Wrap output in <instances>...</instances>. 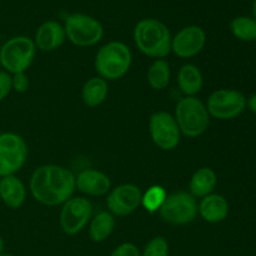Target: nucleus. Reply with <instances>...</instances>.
<instances>
[{
  "label": "nucleus",
  "instance_id": "1",
  "mask_svg": "<svg viewBox=\"0 0 256 256\" xmlns=\"http://www.w3.org/2000/svg\"><path fill=\"white\" fill-rule=\"evenodd\" d=\"M30 192L40 204L58 206L66 202L76 190L75 175L60 165H42L30 176Z\"/></svg>",
  "mask_w": 256,
  "mask_h": 256
},
{
  "label": "nucleus",
  "instance_id": "2",
  "mask_svg": "<svg viewBox=\"0 0 256 256\" xmlns=\"http://www.w3.org/2000/svg\"><path fill=\"white\" fill-rule=\"evenodd\" d=\"M132 36L139 52L152 59H164L172 52V32L160 20L146 18L138 22Z\"/></svg>",
  "mask_w": 256,
  "mask_h": 256
},
{
  "label": "nucleus",
  "instance_id": "3",
  "mask_svg": "<svg viewBox=\"0 0 256 256\" xmlns=\"http://www.w3.org/2000/svg\"><path fill=\"white\" fill-rule=\"evenodd\" d=\"M132 62V50L126 44L122 42H109L98 50L94 66L98 75L109 82L124 76L129 72Z\"/></svg>",
  "mask_w": 256,
  "mask_h": 256
},
{
  "label": "nucleus",
  "instance_id": "4",
  "mask_svg": "<svg viewBox=\"0 0 256 256\" xmlns=\"http://www.w3.org/2000/svg\"><path fill=\"white\" fill-rule=\"evenodd\" d=\"M174 118L182 134L188 138H198L206 132L212 116L202 100L196 96H184L175 106Z\"/></svg>",
  "mask_w": 256,
  "mask_h": 256
},
{
  "label": "nucleus",
  "instance_id": "5",
  "mask_svg": "<svg viewBox=\"0 0 256 256\" xmlns=\"http://www.w3.org/2000/svg\"><path fill=\"white\" fill-rule=\"evenodd\" d=\"M35 54L34 40L25 35H18L6 40L0 48V66L10 75L25 72L34 62Z\"/></svg>",
  "mask_w": 256,
  "mask_h": 256
},
{
  "label": "nucleus",
  "instance_id": "6",
  "mask_svg": "<svg viewBox=\"0 0 256 256\" xmlns=\"http://www.w3.org/2000/svg\"><path fill=\"white\" fill-rule=\"evenodd\" d=\"M64 29L66 38L76 46H92L104 36L102 22L92 15L74 12L65 18Z\"/></svg>",
  "mask_w": 256,
  "mask_h": 256
},
{
  "label": "nucleus",
  "instance_id": "7",
  "mask_svg": "<svg viewBox=\"0 0 256 256\" xmlns=\"http://www.w3.org/2000/svg\"><path fill=\"white\" fill-rule=\"evenodd\" d=\"M198 200L188 192L168 194L159 215L165 222L172 225H186L198 216Z\"/></svg>",
  "mask_w": 256,
  "mask_h": 256
},
{
  "label": "nucleus",
  "instance_id": "8",
  "mask_svg": "<svg viewBox=\"0 0 256 256\" xmlns=\"http://www.w3.org/2000/svg\"><path fill=\"white\" fill-rule=\"evenodd\" d=\"M28 159V145L15 132H0V176L15 175Z\"/></svg>",
  "mask_w": 256,
  "mask_h": 256
},
{
  "label": "nucleus",
  "instance_id": "9",
  "mask_svg": "<svg viewBox=\"0 0 256 256\" xmlns=\"http://www.w3.org/2000/svg\"><path fill=\"white\" fill-rule=\"evenodd\" d=\"M206 109L210 116L219 120H232L246 109V98L235 89H218L208 99Z\"/></svg>",
  "mask_w": 256,
  "mask_h": 256
},
{
  "label": "nucleus",
  "instance_id": "10",
  "mask_svg": "<svg viewBox=\"0 0 256 256\" xmlns=\"http://www.w3.org/2000/svg\"><path fill=\"white\" fill-rule=\"evenodd\" d=\"M149 132L152 142L159 149L174 150L180 142V132L174 115L168 112H156L150 116Z\"/></svg>",
  "mask_w": 256,
  "mask_h": 256
},
{
  "label": "nucleus",
  "instance_id": "11",
  "mask_svg": "<svg viewBox=\"0 0 256 256\" xmlns=\"http://www.w3.org/2000/svg\"><path fill=\"white\" fill-rule=\"evenodd\" d=\"M92 216V204L82 196H72L62 204L60 226L66 235H76L84 229Z\"/></svg>",
  "mask_w": 256,
  "mask_h": 256
},
{
  "label": "nucleus",
  "instance_id": "12",
  "mask_svg": "<svg viewBox=\"0 0 256 256\" xmlns=\"http://www.w3.org/2000/svg\"><path fill=\"white\" fill-rule=\"evenodd\" d=\"M142 190L134 184H122L110 190L106 206L114 216H126L142 205Z\"/></svg>",
  "mask_w": 256,
  "mask_h": 256
},
{
  "label": "nucleus",
  "instance_id": "13",
  "mask_svg": "<svg viewBox=\"0 0 256 256\" xmlns=\"http://www.w3.org/2000/svg\"><path fill=\"white\" fill-rule=\"evenodd\" d=\"M206 44V32L198 25H188L180 29L172 39V52L182 59L195 56Z\"/></svg>",
  "mask_w": 256,
  "mask_h": 256
},
{
  "label": "nucleus",
  "instance_id": "14",
  "mask_svg": "<svg viewBox=\"0 0 256 256\" xmlns=\"http://www.w3.org/2000/svg\"><path fill=\"white\" fill-rule=\"evenodd\" d=\"M76 189L89 196H102L108 194L112 188L110 178L105 172L95 169L82 170L75 175Z\"/></svg>",
  "mask_w": 256,
  "mask_h": 256
},
{
  "label": "nucleus",
  "instance_id": "15",
  "mask_svg": "<svg viewBox=\"0 0 256 256\" xmlns=\"http://www.w3.org/2000/svg\"><path fill=\"white\" fill-rule=\"evenodd\" d=\"M66 40L64 25L56 20H48L39 25L34 36L36 49L42 52H54L59 49Z\"/></svg>",
  "mask_w": 256,
  "mask_h": 256
},
{
  "label": "nucleus",
  "instance_id": "16",
  "mask_svg": "<svg viewBox=\"0 0 256 256\" xmlns=\"http://www.w3.org/2000/svg\"><path fill=\"white\" fill-rule=\"evenodd\" d=\"M198 212L202 220L210 224L224 222L229 215V202L220 194H210L202 198L198 204Z\"/></svg>",
  "mask_w": 256,
  "mask_h": 256
},
{
  "label": "nucleus",
  "instance_id": "17",
  "mask_svg": "<svg viewBox=\"0 0 256 256\" xmlns=\"http://www.w3.org/2000/svg\"><path fill=\"white\" fill-rule=\"evenodd\" d=\"M0 199L10 209H19L26 199V188L15 175L0 179Z\"/></svg>",
  "mask_w": 256,
  "mask_h": 256
},
{
  "label": "nucleus",
  "instance_id": "18",
  "mask_svg": "<svg viewBox=\"0 0 256 256\" xmlns=\"http://www.w3.org/2000/svg\"><path fill=\"white\" fill-rule=\"evenodd\" d=\"M218 184V175L212 168H200L192 174L189 182V192L195 199H202L212 194Z\"/></svg>",
  "mask_w": 256,
  "mask_h": 256
},
{
  "label": "nucleus",
  "instance_id": "19",
  "mask_svg": "<svg viewBox=\"0 0 256 256\" xmlns=\"http://www.w3.org/2000/svg\"><path fill=\"white\" fill-rule=\"evenodd\" d=\"M178 85L185 96H195L202 92L204 79L199 68L194 64H185L178 72Z\"/></svg>",
  "mask_w": 256,
  "mask_h": 256
},
{
  "label": "nucleus",
  "instance_id": "20",
  "mask_svg": "<svg viewBox=\"0 0 256 256\" xmlns=\"http://www.w3.org/2000/svg\"><path fill=\"white\" fill-rule=\"evenodd\" d=\"M109 86L108 82L100 76H94L88 80L82 90V99L89 108H96L102 105L108 98Z\"/></svg>",
  "mask_w": 256,
  "mask_h": 256
},
{
  "label": "nucleus",
  "instance_id": "21",
  "mask_svg": "<svg viewBox=\"0 0 256 256\" xmlns=\"http://www.w3.org/2000/svg\"><path fill=\"white\" fill-rule=\"evenodd\" d=\"M116 225L115 216L110 212H100L90 220L89 236L94 242H102L112 234Z\"/></svg>",
  "mask_w": 256,
  "mask_h": 256
},
{
  "label": "nucleus",
  "instance_id": "22",
  "mask_svg": "<svg viewBox=\"0 0 256 256\" xmlns=\"http://www.w3.org/2000/svg\"><path fill=\"white\" fill-rule=\"evenodd\" d=\"M148 82L154 90H164L170 84V64L165 59H155L146 72Z\"/></svg>",
  "mask_w": 256,
  "mask_h": 256
},
{
  "label": "nucleus",
  "instance_id": "23",
  "mask_svg": "<svg viewBox=\"0 0 256 256\" xmlns=\"http://www.w3.org/2000/svg\"><path fill=\"white\" fill-rule=\"evenodd\" d=\"M230 30L236 39L242 42H256V20L252 16L240 15L230 22Z\"/></svg>",
  "mask_w": 256,
  "mask_h": 256
},
{
  "label": "nucleus",
  "instance_id": "24",
  "mask_svg": "<svg viewBox=\"0 0 256 256\" xmlns=\"http://www.w3.org/2000/svg\"><path fill=\"white\" fill-rule=\"evenodd\" d=\"M166 196L168 192L164 186H162V185H152L142 195V205L148 212L154 214V212H159Z\"/></svg>",
  "mask_w": 256,
  "mask_h": 256
},
{
  "label": "nucleus",
  "instance_id": "25",
  "mask_svg": "<svg viewBox=\"0 0 256 256\" xmlns=\"http://www.w3.org/2000/svg\"><path fill=\"white\" fill-rule=\"evenodd\" d=\"M169 242L164 236H155L146 242L142 256H169Z\"/></svg>",
  "mask_w": 256,
  "mask_h": 256
},
{
  "label": "nucleus",
  "instance_id": "26",
  "mask_svg": "<svg viewBox=\"0 0 256 256\" xmlns=\"http://www.w3.org/2000/svg\"><path fill=\"white\" fill-rule=\"evenodd\" d=\"M110 256H142V252L132 242H122L112 250Z\"/></svg>",
  "mask_w": 256,
  "mask_h": 256
},
{
  "label": "nucleus",
  "instance_id": "27",
  "mask_svg": "<svg viewBox=\"0 0 256 256\" xmlns=\"http://www.w3.org/2000/svg\"><path fill=\"white\" fill-rule=\"evenodd\" d=\"M12 90H15L19 94L28 92V89H29V76L26 75V72L12 75Z\"/></svg>",
  "mask_w": 256,
  "mask_h": 256
},
{
  "label": "nucleus",
  "instance_id": "28",
  "mask_svg": "<svg viewBox=\"0 0 256 256\" xmlns=\"http://www.w3.org/2000/svg\"><path fill=\"white\" fill-rule=\"evenodd\" d=\"M12 90V75L5 70H0V102L10 94Z\"/></svg>",
  "mask_w": 256,
  "mask_h": 256
},
{
  "label": "nucleus",
  "instance_id": "29",
  "mask_svg": "<svg viewBox=\"0 0 256 256\" xmlns=\"http://www.w3.org/2000/svg\"><path fill=\"white\" fill-rule=\"evenodd\" d=\"M246 106L250 112L256 114V94H252L249 99H246Z\"/></svg>",
  "mask_w": 256,
  "mask_h": 256
},
{
  "label": "nucleus",
  "instance_id": "30",
  "mask_svg": "<svg viewBox=\"0 0 256 256\" xmlns=\"http://www.w3.org/2000/svg\"><path fill=\"white\" fill-rule=\"evenodd\" d=\"M4 248H5V244H4V239L2 238V235H0V255L4 252Z\"/></svg>",
  "mask_w": 256,
  "mask_h": 256
},
{
  "label": "nucleus",
  "instance_id": "31",
  "mask_svg": "<svg viewBox=\"0 0 256 256\" xmlns=\"http://www.w3.org/2000/svg\"><path fill=\"white\" fill-rule=\"evenodd\" d=\"M252 15H254V19L256 20V0H254V2H252Z\"/></svg>",
  "mask_w": 256,
  "mask_h": 256
},
{
  "label": "nucleus",
  "instance_id": "32",
  "mask_svg": "<svg viewBox=\"0 0 256 256\" xmlns=\"http://www.w3.org/2000/svg\"><path fill=\"white\" fill-rule=\"evenodd\" d=\"M0 256H15V255H12V254H9V252H2V255Z\"/></svg>",
  "mask_w": 256,
  "mask_h": 256
}]
</instances>
